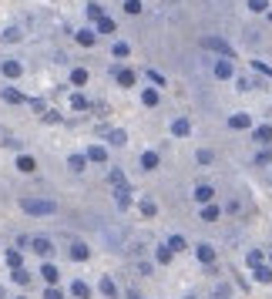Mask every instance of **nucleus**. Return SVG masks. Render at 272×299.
I'll return each mask as SVG.
<instances>
[{
    "label": "nucleus",
    "instance_id": "nucleus-48",
    "mask_svg": "<svg viewBox=\"0 0 272 299\" xmlns=\"http://www.w3.org/2000/svg\"><path fill=\"white\" fill-rule=\"evenodd\" d=\"M0 299H4V286H0Z\"/></svg>",
    "mask_w": 272,
    "mask_h": 299
},
{
    "label": "nucleus",
    "instance_id": "nucleus-29",
    "mask_svg": "<svg viewBox=\"0 0 272 299\" xmlns=\"http://www.w3.org/2000/svg\"><path fill=\"white\" fill-rule=\"evenodd\" d=\"M78 44L81 47H94V31H78Z\"/></svg>",
    "mask_w": 272,
    "mask_h": 299
},
{
    "label": "nucleus",
    "instance_id": "nucleus-27",
    "mask_svg": "<svg viewBox=\"0 0 272 299\" xmlns=\"http://www.w3.org/2000/svg\"><path fill=\"white\" fill-rule=\"evenodd\" d=\"M21 262H24V259H21V249H7V266H11V269H21Z\"/></svg>",
    "mask_w": 272,
    "mask_h": 299
},
{
    "label": "nucleus",
    "instance_id": "nucleus-42",
    "mask_svg": "<svg viewBox=\"0 0 272 299\" xmlns=\"http://www.w3.org/2000/svg\"><path fill=\"white\" fill-rule=\"evenodd\" d=\"M272 162V148L269 152H259V155H255V165H269Z\"/></svg>",
    "mask_w": 272,
    "mask_h": 299
},
{
    "label": "nucleus",
    "instance_id": "nucleus-12",
    "mask_svg": "<svg viewBox=\"0 0 272 299\" xmlns=\"http://www.w3.org/2000/svg\"><path fill=\"white\" fill-rule=\"evenodd\" d=\"M0 98L7 101V104H27V98H24L17 88H4V91H0Z\"/></svg>",
    "mask_w": 272,
    "mask_h": 299
},
{
    "label": "nucleus",
    "instance_id": "nucleus-49",
    "mask_svg": "<svg viewBox=\"0 0 272 299\" xmlns=\"http://www.w3.org/2000/svg\"><path fill=\"white\" fill-rule=\"evenodd\" d=\"M269 266H272V255H269Z\"/></svg>",
    "mask_w": 272,
    "mask_h": 299
},
{
    "label": "nucleus",
    "instance_id": "nucleus-5",
    "mask_svg": "<svg viewBox=\"0 0 272 299\" xmlns=\"http://www.w3.org/2000/svg\"><path fill=\"white\" fill-rule=\"evenodd\" d=\"M41 276H44V282H47V286H57V282H61V269H57L54 262L47 259L44 266H41Z\"/></svg>",
    "mask_w": 272,
    "mask_h": 299
},
{
    "label": "nucleus",
    "instance_id": "nucleus-50",
    "mask_svg": "<svg viewBox=\"0 0 272 299\" xmlns=\"http://www.w3.org/2000/svg\"><path fill=\"white\" fill-rule=\"evenodd\" d=\"M269 21H272V14H269Z\"/></svg>",
    "mask_w": 272,
    "mask_h": 299
},
{
    "label": "nucleus",
    "instance_id": "nucleus-41",
    "mask_svg": "<svg viewBox=\"0 0 272 299\" xmlns=\"http://www.w3.org/2000/svg\"><path fill=\"white\" fill-rule=\"evenodd\" d=\"M249 266H252V269L262 266V252H259V249H252V252H249Z\"/></svg>",
    "mask_w": 272,
    "mask_h": 299
},
{
    "label": "nucleus",
    "instance_id": "nucleus-16",
    "mask_svg": "<svg viewBox=\"0 0 272 299\" xmlns=\"http://www.w3.org/2000/svg\"><path fill=\"white\" fill-rule=\"evenodd\" d=\"M68 168L74 172V175H81V172L88 168V155H71L68 158Z\"/></svg>",
    "mask_w": 272,
    "mask_h": 299
},
{
    "label": "nucleus",
    "instance_id": "nucleus-3",
    "mask_svg": "<svg viewBox=\"0 0 272 299\" xmlns=\"http://www.w3.org/2000/svg\"><path fill=\"white\" fill-rule=\"evenodd\" d=\"M202 47H208V51H215V54H222V57H232V47H228L222 37H202Z\"/></svg>",
    "mask_w": 272,
    "mask_h": 299
},
{
    "label": "nucleus",
    "instance_id": "nucleus-43",
    "mask_svg": "<svg viewBox=\"0 0 272 299\" xmlns=\"http://www.w3.org/2000/svg\"><path fill=\"white\" fill-rule=\"evenodd\" d=\"M44 121L47 124H57V121H61V111H44Z\"/></svg>",
    "mask_w": 272,
    "mask_h": 299
},
{
    "label": "nucleus",
    "instance_id": "nucleus-45",
    "mask_svg": "<svg viewBox=\"0 0 272 299\" xmlns=\"http://www.w3.org/2000/svg\"><path fill=\"white\" fill-rule=\"evenodd\" d=\"M27 245H31V239H27V235H17V242H14V249H21V252H24Z\"/></svg>",
    "mask_w": 272,
    "mask_h": 299
},
{
    "label": "nucleus",
    "instance_id": "nucleus-51",
    "mask_svg": "<svg viewBox=\"0 0 272 299\" xmlns=\"http://www.w3.org/2000/svg\"><path fill=\"white\" fill-rule=\"evenodd\" d=\"M21 299H24V296H21Z\"/></svg>",
    "mask_w": 272,
    "mask_h": 299
},
{
    "label": "nucleus",
    "instance_id": "nucleus-37",
    "mask_svg": "<svg viewBox=\"0 0 272 299\" xmlns=\"http://www.w3.org/2000/svg\"><path fill=\"white\" fill-rule=\"evenodd\" d=\"M148 81H151V84H155V88H165V84H168V81L161 78L158 71H148Z\"/></svg>",
    "mask_w": 272,
    "mask_h": 299
},
{
    "label": "nucleus",
    "instance_id": "nucleus-47",
    "mask_svg": "<svg viewBox=\"0 0 272 299\" xmlns=\"http://www.w3.org/2000/svg\"><path fill=\"white\" fill-rule=\"evenodd\" d=\"M4 41H21V31H4Z\"/></svg>",
    "mask_w": 272,
    "mask_h": 299
},
{
    "label": "nucleus",
    "instance_id": "nucleus-19",
    "mask_svg": "<svg viewBox=\"0 0 272 299\" xmlns=\"http://www.w3.org/2000/svg\"><path fill=\"white\" fill-rule=\"evenodd\" d=\"M104 141H108V144H118V148H121V144L128 141V134L121 131V128H111V131L104 134Z\"/></svg>",
    "mask_w": 272,
    "mask_h": 299
},
{
    "label": "nucleus",
    "instance_id": "nucleus-22",
    "mask_svg": "<svg viewBox=\"0 0 272 299\" xmlns=\"http://www.w3.org/2000/svg\"><path fill=\"white\" fill-rule=\"evenodd\" d=\"M141 168H145V172L158 168V152H141Z\"/></svg>",
    "mask_w": 272,
    "mask_h": 299
},
{
    "label": "nucleus",
    "instance_id": "nucleus-34",
    "mask_svg": "<svg viewBox=\"0 0 272 299\" xmlns=\"http://www.w3.org/2000/svg\"><path fill=\"white\" fill-rule=\"evenodd\" d=\"M118 84H121V88H131V84H135V74H131V71H118Z\"/></svg>",
    "mask_w": 272,
    "mask_h": 299
},
{
    "label": "nucleus",
    "instance_id": "nucleus-7",
    "mask_svg": "<svg viewBox=\"0 0 272 299\" xmlns=\"http://www.w3.org/2000/svg\"><path fill=\"white\" fill-rule=\"evenodd\" d=\"M84 155H88L91 165H104V162H108V148H101V144H91Z\"/></svg>",
    "mask_w": 272,
    "mask_h": 299
},
{
    "label": "nucleus",
    "instance_id": "nucleus-31",
    "mask_svg": "<svg viewBox=\"0 0 272 299\" xmlns=\"http://www.w3.org/2000/svg\"><path fill=\"white\" fill-rule=\"evenodd\" d=\"M141 215H145V219H151V215H158V205H155L151 199H145V202H141Z\"/></svg>",
    "mask_w": 272,
    "mask_h": 299
},
{
    "label": "nucleus",
    "instance_id": "nucleus-26",
    "mask_svg": "<svg viewBox=\"0 0 272 299\" xmlns=\"http://www.w3.org/2000/svg\"><path fill=\"white\" fill-rule=\"evenodd\" d=\"M141 104H148V108H158V91H155V88H148L145 94H141Z\"/></svg>",
    "mask_w": 272,
    "mask_h": 299
},
{
    "label": "nucleus",
    "instance_id": "nucleus-40",
    "mask_svg": "<svg viewBox=\"0 0 272 299\" xmlns=\"http://www.w3.org/2000/svg\"><path fill=\"white\" fill-rule=\"evenodd\" d=\"M44 299H64V292H61L57 286H47L44 289Z\"/></svg>",
    "mask_w": 272,
    "mask_h": 299
},
{
    "label": "nucleus",
    "instance_id": "nucleus-21",
    "mask_svg": "<svg viewBox=\"0 0 272 299\" xmlns=\"http://www.w3.org/2000/svg\"><path fill=\"white\" fill-rule=\"evenodd\" d=\"M198 215H202V222H215L218 215H222V212H218V205H212V202H205Z\"/></svg>",
    "mask_w": 272,
    "mask_h": 299
},
{
    "label": "nucleus",
    "instance_id": "nucleus-2",
    "mask_svg": "<svg viewBox=\"0 0 272 299\" xmlns=\"http://www.w3.org/2000/svg\"><path fill=\"white\" fill-rule=\"evenodd\" d=\"M68 255L74 259V262H88V259H91V245L81 242V239H74V242H71V249H68Z\"/></svg>",
    "mask_w": 272,
    "mask_h": 299
},
{
    "label": "nucleus",
    "instance_id": "nucleus-18",
    "mask_svg": "<svg viewBox=\"0 0 272 299\" xmlns=\"http://www.w3.org/2000/svg\"><path fill=\"white\" fill-rule=\"evenodd\" d=\"M88 81H91V74L84 67H74V71H71V84H74V88H84Z\"/></svg>",
    "mask_w": 272,
    "mask_h": 299
},
{
    "label": "nucleus",
    "instance_id": "nucleus-35",
    "mask_svg": "<svg viewBox=\"0 0 272 299\" xmlns=\"http://www.w3.org/2000/svg\"><path fill=\"white\" fill-rule=\"evenodd\" d=\"M195 162H198V165H212V162H215V155H212L208 148H202V152L195 155Z\"/></svg>",
    "mask_w": 272,
    "mask_h": 299
},
{
    "label": "nucleus",
    "instance_id": "nucleus-33",
    "mask_svg": "<svg viewBox=\"0 0 272 299\" xmlns=\"http://www.w3.org/2000/svg\"><path fill=\"white\" fill-rule=\"evenodd\" d=\"M171 255H175V252H171L168 245H158V252H155V259H158L161 266H165V262H171Z\"/></svg>",
    "mask_w": 272,
    "mask_h": 299
},
{
    "label": "nucleus",
    "instance_id": "nucleus-23",
    "mask_svg": "<svg viewBox=\"0 0 272 299\" xmlns=\"http://www.w3.org/2000/svg\"><path fill=\"white\" fill-rule=\"evenodd\" d=\"M0 71H4V78H21V64L17 61H4Z\"/></svg>",
    "mask_w": 272,
    "mask_h": 299
},
{
    "label": "nucleus",
    "instance_id": "nucleus-24",
    "mask_svg": "<svg viewBox=\"0 0 272 299\" xmlns=\"http://www.w3.org/2000/svg\"><path fill=\"white\" fill-rule=\"evenodd\" d=\"M114 31H118V24H114L111 17H104V14H101V17H98V34H114Z\"/></svg>",
    "mask_w": 272,
    "mask_h": 299
},
{
    "label": "nucleus",
    "instance_id": "nucleus-9",
    "mask_svg": "<svg viewBox=\"0 0 272 299\" xmlns=\"http://www.w3.org/2000/svg\"><path fill=\"white\" fill-rule=\"evenodd\" d=\"M71 296L74 299H91V286L84 279H74V282H71Z\"/></svg>",
    "mask_w": 272,
    "mask_h": 299
},
{
    "label": "nucleus",
    "instance_id": "nucleus-28",
    "mask_svg": "<svg viewBox=\"0 0 272 299\" xmlns=\"http://www.w3.org/2000/svg\"><path fill=\"white\" fill-rule=\"evenodd\" d=\"M71 108H74V111H88V108H91V101L84 98V94H74V98H71Z\"/></svg>",
    "mask_w": 272,
    "mask_h": 299
},
{
    "label": "nucleus",
    "instance_id": "nucleus-6",
    "mask_svg": "<svg viewBox=\"0 0 272 299\" xmlns=\"http://www.w3.org/2000/svg\"><path fill=\"white\" fill-rule=\"evenodd\" d=\"M98 292H101L104 299H118V286H114L111 276H101L98 279Z\"/></svg>",
    "mask_w": 272,
    "mask_h": 299
},
{
    "label": "nucleus",
    "instance_id": "nucleus-14",
    "mask_svg": "<svg viewBox=\"0 0 272 299\" xmlns=\"http://www.w3.org/2000/svg\"><path fill=\"white\" fill-rule=\"evenodd\" d=\"M195 255H198V262H205V266H212V262H215V249H212V245H198V249H195Z\"/></svg>",
    "mask_w": 272,
    "mask_h": 299
},
{
    "label": "nucleus",
    "instance_id": "nucleus-1",
    "mask_svg": "<svg viewBox=\"0 0 272 299\" xmlns=\"http://www.w3.org/2000/svg\"><path fill=\"white\" fill-rule=\"evenodd\" d=\"M21 209L27 212V215H34V219H51V215L61 212V205H57V199H34V195H24Z\"/></svg>",
    "mask_w": 272,
    "mask_h": 299
},
{
    "label": "nucleus",
    "instance_id": "nucleus-20",
    "mask_svg": "<svg viewBox=\"0 0 272 299\" xmlns=\"http://www.w3.org/2000/svg\"><path fill=\"white\" fill-rule=\"evenodd\" d=\"M232 74H235V71H232V64H228V57H222V61H218V64H215V78L228 81V78H232Z\"/></svg>",
    "mask_w": 272,
    "mask_h": 299
},
{
    "label": "nucleus",
    "instance_id": "nucleus-25",
    "mask_svg": "<svg viewBox=\"0 0 272 299\" xmlns=\"http://www.w3.org/2000/svg\"><path fill=\"white\" fill-rule=\"evenodd\" d=\"M11 279L17 282V286H27V282H31V272H24V266L21 269H11Z\"/></svg>",
    "mask_w": 272,
    "mask_h": 299
},
{
    "label": "nucleus",
    "instance_id": "nucleus-17",
    "mask_svg": "<svg viewBox=\"0 0 272 299\" xmlns=\"http://www.w3.org/2000/svg\"><path fill=\"white\" fill-rule=\"evenodd\" d=\"M252 138H255L259 144H269L272 141V124H259V128L252 131Z\"/></svg>",
    "mask_w": 272,
    "mask_h": 299
},
{
    "label": "nucleus",
    "instance_id": "nucleus-8",
    "mask_svg": "<svg viewBox=\"0 0 272 299\" xmlns=\"http://www.w3.org/2000/svg\"><path fill=\"white\" fill-rule=\"evenodd\" d=\"M171 134H175V138H188V134H192V121H188V118L171 121Z\"/></svg>",
    "mask_w": 272,
    "mask_h": 299
},
{
    "label": "nucleus",
    "instance_id": "nucleus-38",
    "mask_svg": "<svg viewBox=\"0 0 272 299\" xmlns=\"http://www.w3.org/2000/svg\"><path fill=\"white\" fill-rule=\"evenodd\" d=\"M249 11H255V14L269 11V0H249Z\"/></svg>",
    "mask_w": 272,
    "mask_h": 299
},
{
    "label": "nucleus",
    "instance_id": "nucleus-10",
    "mask_svg": "<svg viewBox=\"0 0 272 299\" xmlns=\"http://www.w3.org/2000/svg\"><path fill=\"white\" fill-rule=\"evenodd\" d=\"M114 202H118V209H128V205H131V192H128V185H114Z\"/></svg>",
    "mask_w": 272,
    "mask_h": 299
},
{
    "label": "nucleus",
    "instance_id": "nucleus-15",
    "mask_svg": "<svg viewBox=\"0 0 272 299\" xmlns=\"http://www.w3.org/2000/svg\"><path fill=\"white\" fill-rule=\"evenodd\" d=\"M228 128L245 131V128H252V118H249V114H232V118H228Z\"/></svg>",
    "mask_w": 272,
    "mask_h": 299
},
{
    "label": "nucleus",
    "instance_id": "nucleus-32",
    "mask_svg": "<svg viewBox=\"0 0 272 299\" xmlns=\"http://www.w3.org/2000/svg\"><path fill=\"white\" fill-rule=\"evenodd\" d=\"M185 245H188V242H185V235H171V239H168V249H171V252H181Z\"/></svg>",
    "mask_w": 272,
    "mask_h": 299
},
{
    "label": "nucleus",
    "instance_id": "nucleus-39",
    "mask_svg": "<svg viewBox=\"0 0 272 299\" xmlns=\"http://www.w3.org/2000/svg\"><path fill=\"white\" fill-rule=\"evenodd\" d=\"M125 11L135 17V14H141V0H125Z\"/></svg>",
    "mask_w": 272,
    "mask_h": 299
},
{
    "label": "nucleus",
    "instance_id": "nucleus-30",
    "mask_svg": "<svg viewBox=\"0 0 272 299\" xmlns=\"http://www.w3.org/2000/svg\"><path fill=\"white\" fill-rule=\"evenodd\" d=\"M255 279L259 282H272V266H255Z\"/></svg>",
    "mask_w": 272,
    "mask_h": 299
},
{
    "label": "nucleus",
    "instance_id": "nucleus-46",
    "mask_svg": "<svg viewBox=\"0 0 272 299\" xmlns=\"http://www.w3.org/2000/svg\"><path fill=\"white\" fill-rule=\"evenodd\" d=\"M252 67H255V71H262L265 78H272V67H265V64H262V61H255V64H252Z\"/></svg>",
    "mask_w": 272,
    "mask_h": 299
},
{
    "label": "nucleus",
    "instance_id": "nucleus-13",
    "mask_svg": "<svg viewBox=\"0 0 272 299\" xmlns=\"http://www.w3.org/2000/svg\"><path fill=\"white\" fill-rule=\"evenodd\" d=\"M17 168H21L24 175H31V172H37V158L34 155H17Z\"/></svg>",
    "mask_w": 272,
    "mask_h": 299
},
{
    "label": "nucleus",
    "instance_id": "nucleus-4",
    "mask_svg": "<svg viewBox=\"0 0 272 299\" xmlns=\"http://www.w3.org/2000/svg\"><path fill=\"white\" fill-rule=\"evenodd\" d=\"M31 249H34L41 259H51V252H54V245H51V239H47V235H37V239H31Z\"/></svg>",
    "mask_w": 272,
    "mask_h": 299
},
{
    "label": "nucleus",
    "instance_id": "nucleus-36",
    "mask_svg": "<svg viewBox=\"0 0 272 299\" xmlns=\"http://www.w3.org/2000/svg\"><path fill=\"white\" fill-rule=\"evenodd\" d=\"M111 54H114V57H128V54H131V47H128L125 41H118V44L111 47Z\"/></svg>",
    "mask_w": 272,
    "mask_h": 299
},
{
    "label": "nucleus",
    "instance_id": "nucleus-11",
    "mask_svg": "<svg viewBox=\"0 0 272 299\" xmlns=\"http://www.w3.org/2000/svg\"><path fill=\"white\" fill-rule=\"evenodd\" d=\"M212 195H215V189L208 185V182H202V185H195V202H212Z\"/></svg>",
    "mask_w": 272,
    "mask_h": 299
},
{
    "label": "nucleus",
    "instance_id": "nucleus-44",
    "mask_svg": "<svg viewBox=\"0 0 272 299\" xmlns=\"http://www.w3.org/2000/svg\"><path fill=\"white\" fill-rule=\"evenodd\" d=\"M111 182H114V185H125V172H121V168H114V172H111Z\"/></svg>",
    "mask_w": 272,
    "mask_h": 299
}]
</instances>
